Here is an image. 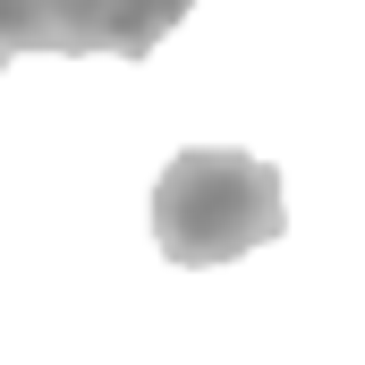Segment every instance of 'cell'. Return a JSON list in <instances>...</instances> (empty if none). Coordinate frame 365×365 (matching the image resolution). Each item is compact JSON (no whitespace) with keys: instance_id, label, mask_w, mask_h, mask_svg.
I'll list each match as a JSON object with an SVG mask.
<instances>
[{"instance_id":"3","label":"cell","mask_w":365,"mask_h":365,"mask_svg":"<svg viewBox=\"0 0 365 365\" xmlns=\"http://www.w3.org/2000/svg\"><path fill=\"white\" fill-rule=\"evenodd\" d=\"M9 60H17V51H9V43H0V68H9Z\"/></svg>"},{"instance_id":"2","label":"cell","mask_w":365,"mask_h":365,"mask_svg":"<svg viewBox=\"0 0 365 365\" xmlns=\"http://www.w3.org/2000/svg\"><path fill=\"white\" fill-rule=\"evenodd\" d=\"M195 0H0V43L9 51H110V60H145L170 26H187Z\"/></svg>"},{"instance_id":"1","label":"cell","mask_w":365,"mask_h":365,"mask_svg":"<svg viewBox=\"0 0 365 365\" xmlns=\"http://www.w3.org/2000/svg\"><path fill=\"white\" fill-rule=\"evenodd\" d=\"M289 230L272 162L238 153V145H187L179 162H162L153 187V247L179 272H212L230 255H255Z\"/></svg>"}]
</instances>
